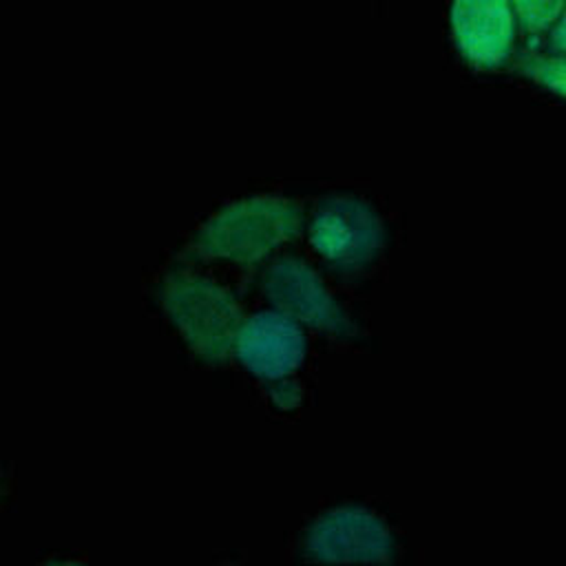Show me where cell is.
Segmentation results:
<instances>
[{
  "mask_svg": "<svg viewBox=\"0 0 566 566\" xmlns=\"http://www.w3.org/2000/svg\"><path fill=\"white\" fill-rule=\"evenodd\" d=\"M265 385H268L270 400L279 409H294L301 402V398H303V387L292 376L274 380V382H265Z\"/></svg>",
  "mask_w": 566,
  "mask_h": 566,
  "instance_id": "10",
  "label": "cell"
},
{
  "mask_svg": "<svg viewBox=\"0 0 566 566\" xmlns=\"http://www.w3.org/2000/svg\"><path fill=\"white\" fill-rule=\"evenodd\" d=\"M307 237L327 265L352 272L380 254L387 232L369 199L354 192H329L314 203Z\"/></svg>",
  "mask_w": 566,
  "mask_h": 566,
  "instance_id": "3",
  "label": "cell"
},
{
  "mask_svg": "<svg viewBox=\"0 0 566 566\" xmlns=\"http://www.w3.org/2000/svg\"><path fill=\"white\" fill-rule=\"evenodd\" d=\"M159 303L190 352L212 365L234 356L245 314L230 290L195 272H170L161 279Z\"/></svg>",
  "mask_w": 566,
  "mask_h": 566,
  "instance_id": "2",
  "label": "cell"
},
{
  "mask_svg": "<svg viewBox=\"0 0 566 566\" xmlns=\"http://www.w3.org/2000/svg\"><path fill=\"white\" fill-rule=\"evenodd\" d=\"M451 33L467 60L500 66L513 55L517 18L506 0H458L449 9Z\"/></svg>",
  "mask_w": 566,
  "mask_h": 566,
  "instance_id": "7",
  "label": "cell"
},
{
  "mask_svg": "<svg viewBox=\"0 0 566 566\" xmlns=\"http://www.w3.org/2000/svg\"><path fill=\"white\" fill-rule=\"evenodd\" d=\"M301 551L323 566H387L396 557V537L374 509L340 504L312 520Z\"/></svg>",
  "mask_w": 566,
  "mask_h": 566,
  "instance_id": "4",
  "label": "cell"
},
{
  "mask_svg": "<svg viewBox=\"0 0 566 566\" xmlns=\"http://www.w3.org/2000/svg\"><path fill=\"white\" fill-rule=\"evenodd\" d=\"M548 42H551L548 51L566 55V2H564V9H562V15H559L557 24L553 27V31L548 35Z\"/></svg>",
  "mask_w": 566,
  "mask_h": 566,
  "instance_id": "11",
  "label": "cell"
},
{
  "mask_svg": "<svg viewBox=\"0 0 566 566\" xmlns=\"http://www.w3.org/2000/svg\"><path fill=\"white\" fill-rule=\"evenodd\" d=\"M53 566H75V564H53Z\"/></svg>",
  "mask_w": 566,
  "mask_h": 566,
  "instance_id": "12",
  "label": "cell"
},
{
  "mask_svg": "<svg viewBox=\"0 0 566 566\" xmlns=\"http://www.w3.org/2000/svg\"><path fill=\"white\" fill-rule=\"evenodd\" d=\"M298 228L301 208L292 197L279 192L241 195L201 221L188 252L245 265L290 241Z\"/></svg>",
  "mask_w": 566,
  "mask_h": 566,
  "instance_id": "1",
  "label": "cell"
},
{
  "mask_svg": "<svg viewBox=\"0 0 566 566\" xmlns=\"http://www.w3.org/2000/svg\"><path fill=\"white\" fill-rule=\"evenodd\" d=\"M513 64L517 73H522L531 82L566 99V55L531 49V51H520Z\"/></svg>",
  "mask_w": 566,
  "mask_h": 566,
  "instance_id": "8",
  "label": "cell"
},
{
  "mask_svg": "<svg viewBox=\"0 0 566 566\" xmlns=\"http://www.w3.org/2000/svg\"><path fill=\"white\" fill-rule=\"evenodd\" d=\"M305 354L303 325L276 310L245 316L234 345V358L241 367L263 382L290 378L303 365Z\"/></svg>",
  "mask_w": 566,
  "mask_h": 566,
  "instance_id": "6",
  "label": "cell"
},
{
  "mask_svg": "<svg viewBox=\"0 0 566 566\" xmlns=\"http://www.w3.org/2000/svg\"><path fill=\"white\" fill-rule=\"evenodd\" d=\"M261 290L272 303V310L290 316L298 325L334 338H354L358 334L356 321L329 292L318 272L294 254H279L265 265Z\"/></svg>",
  "mask_w": 566,
  "mask_h": 566,
  "instance_id": "5",
  "label": "cell"
},
{
  "mask_svg": "<svg viewBox=\"0 0 566 566\" xmlns=\"http://www.w3.org/2000/svg\"><path fill=\"white\" fill-rule=\"evenodd\" d=\"M564 2L557 0H520L513 2V11L517 18V24L535 35L548 33L553 31V27L557 24L559 15H562Z\"/></svg>",
  "mask_w": 566,
  "mask_h": 566,
  "instance_id": "9",
  "label": "cell"
}]
</instances>
